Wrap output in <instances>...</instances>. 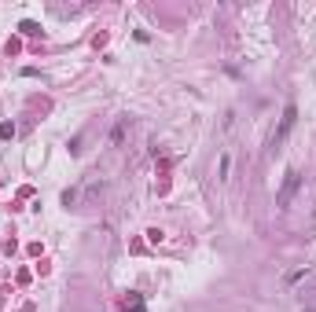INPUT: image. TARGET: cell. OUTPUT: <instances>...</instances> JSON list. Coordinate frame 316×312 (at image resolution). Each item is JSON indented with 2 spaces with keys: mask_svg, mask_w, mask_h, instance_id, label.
I'll use <instances>...</instances> for the list:
<instances>
[{
  "mask_svg": "<svg viewBox=\"0 0 316 312\" xmlns=\"http://www.w3.org/2000/svg\"><path fill=\"white\" fill-rule=\"evenodd\" d=\"M294 121H298V107H294V103H287V107H283V118H279V129L272 132V147H279L283 140H287V132L294 129Z\"/></svg>",
  "mask_w": 316,
  "mask_h": 312,
  "instance_id": "cell-2",
  "label": "cell"
},
{
  "mask_svg": "<svg viewBox=\"0 0 316 312\" xmlns=\"http://www.w3.org/2000/svg\"><path fill=\"white\" fill-rule=\"evenodd\" d=\"M0 136L11 140V136H15V121H4V125H0Z\"/></svg>",
  "mask_w": 316,
  "mask_h": 312,
  "instance_id": "cell-5",
  "label": "cell"
},
{
  "mask_svg": "<svg viewBox=\"0 0 316 312\" xmlns=\"http://www.w3.org/2000/svg\"><path fill=\"white\" fill-rule=\"evenodd\" d=\"M125 312H147L144 298H140V294H129V298H125Z\"/></svg>",
  "mask_w": 316,
  "mask_h": 312,
  "instance_id": "cell-3",
  "label": "cell"
},
{
  "mask_svg": "<svg viewBox=\"0 0 316 312\" xmlns=\"http://www.w3.org/2000/svg\"><path fill=\"white\" fill-rule=\"evenodd\" d=\"M125 129H129V121H125V118H121V121L114 125V132H110V144H114V147L121 144V136H125Z\"/></svg>",
  "mask_w": 316,
  "mask_h": 312,
  "instance_id": "cell-4",
  "label": "cell"
},
{
  "mask_svg": "<svg viewBox=\"0 0 316 312\" xmlns=\"http://www.w3.org/2000/svg\"><path fill=\"white\" fill-rule=\"evenodd\" d=\"M298 187H302V177H298V169H287L283 173V184H279V195H276V206L279 210H291V202L298 195Z\"/></svg>",
  "mask_w": 316,
  "mask_h": 312,
  "instance_id": "cell-1",
  "label": "cell"
}]
</instances>
